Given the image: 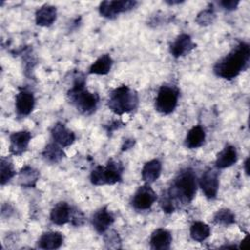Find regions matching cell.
Listing matches in <instances>:
<instances>
[{
	"mask_svg": "<svg viewBox=\"0 0 250 250\" xmlns=\"http://www.w3.org/2000/svg\"><path fill=\"white\" fill-rule=\"evenodd\" d=\"M250 47L246 42H239L229 54L220 59L214 65V73L224 79H233L248 67Z\"/></svg>",
	"mask_w": 250,
	"mask_h": 250,
	"instance_id": "1",
	"label": "cell"
},
{
	"mask_svg": "<svg viewBox=\"0 0 250 250\" xmlns=\"http://www.w3.org/2000/svg\"><path fill=\"white\" fill-rule=\"evenodd\" d=\"M197 190L196 175L190 168L179 172L172 186L164 191L177 208L180 204H188L194 198Z\"/></svg>",
	"mask_w": 250,
	"mask_h": 250,
	"instance_id": "2",
	"label": "cell"
},
{
	"mask_svg": "<svg viewBox=\"0 0 250 250\" xmlns=\"http://www.w3.org/2000/svg\"><path fill=\"white\" fill-rule=\"evenodd\" d=\"M85 85V77L83 75L76 76L73 86L67 92V97L69 103H71L80 113L90 115L97 109L100 99L98 94L89 92Z\"/></svg>",
	"mask_w": 250,
	"mask_h": 250,
	"instance_id": "3",
	"label": "cell"
},
{
	"mask_svg": "<svg viewBox=\"0 0 250 250\" xmlns=\"http://www.w3.org/2000/svg\"><path fill=\"white\" fill-rule=\"evenodd\" d=\"M139 105V96L136 91L126 85L115 88L107 101L108 108L115 114L122 115L135 110Z\"/></svg>",
	"mask_w": 250,
	"mask_h": 250,
	"instance_id": "4",
	"label": "cell"
},
{
	"mask_svg": "<svg viewBox=\"0 0 250 250\" xmlns=\"http://www.w3.org/2000/svg\"><path fill=\"white\" fill-rule=\"evenodd\" d=\"M124 167L119 160L109 159L105 166L99 165L93 169L90 180L93 185H114L122 180Z\"/></svg>",
	"mask_w": 250,
	"mask_h": 250,
	"instance_id": "5",
	"label": "cell"
},
{
	"mask_svg": "<svg viewBox=\"0 0 250 250\" xmlns=\"http://www.w3.org/2000/svg\"><path fill=\"white\" fill-rule=\"evenodd\" d=\"M179 90L171 85H163L159 88L155 98V109L162 114L172 113L179 100Z\"/></svg>",
	"mask_w": 250,
	"mask_h": 250,
	"instance_id": "6",
	"label": "cell"
},
{
	"mask_svg": "<svg viewBox=\"0 0 250 250\" xmlns=\"http://www.w3.org/2000/svg\"><path fill=\"white\" fill-rule=\"evenodd\" d=\"M138 2L135 0H121V1H103L100 4V15L106 19H114L119 14L131 11L137 6Z\"/></svg>",
	"mask_w": 250,
	"mask_h": 250,
	"instance_id": "7",
	"label": "cell"
},
{
	"mask_svg": "<svg viewBox=\"0 0 250 250\" xmlns=\"http://www.w3.org/2000/svg\"><path fill=\"white\" fill-rule=\"evenodd\" d=\"M157 200V195L149 184L146 183L145 185L139 187L135 194L132 197L131 204L132 206L139 211L148 210L153 203Z\"/></svg>",
	"mask_w": 250,
	"mask_h": 250,
	"instance_id": "8",
	"label": "cell"
},
{
	"mask_svg": "<svg viewBox=\"0 0 250 250\" xmlns=\"http://www.w3.org/2000/svg\"><path fill=\"white\" fill-rule=\"evenodd\" d=\"M199 187L208 199H214L219 189V172L213 168L205 170L199 179Z\"/></svg>",
	"mask_w": 250,
	"mask_h": 250,
	"instance_id": "9",
	"label": "cell"
},
{
	"mask_svg": "<svg viewBox=\"0 0 250 250\" xmlns=\"http://www.w3.org/2000/svg\"><path fill=\"white\" fill-rule=\"evenodd\" d=\"M35 105V98L32 92L28 90H21L16 96L15 108L19 117L29 115Z\"/></svg>",
	"mask_w": 250,
	"mask_h": 250,
	"instance_id": "10",
	"label": "cell"
},
{
	"mask_svg": "<svg viewBox=\"0 0 250 250\" xmlns=\"http://www.w3.org/2000/svg\"><path fill=\"white\" fill-rule=\"evenodd\" d=\"M31 133L28 131H18L10 135V153L16 156L21 155L26 151L31 140Z\"/></svg>",
	"mask_w": 250,
	"mask_h": 250,
	"instance_id": "11",
	"label": "cell"
},
{
	"mask_svg": "<svg viewBox=\"0 0 250 250\" xmlns=\"http://www.w3.org/2000/svg\"><path fill=\"white\" fill-rule=\"evenodd\" d=\"M195 44L192 42L190 35L187 33H182L174 40V42L170 45V54L174 58H180L190 53L192 49H194Z\"/></svg>",
	"mask_w": 250,
	"mask_h": 250,
	"instance_id": "12",
	"label": "cell"
},
{
	"mask_svg": "<svg viewBox=\"0 0 250 250\" xmlns=\"http://www.w3.org/2000/svg\"><path fill=\"white\" fill-rule=\"evenodd\" d=\"M51 135L55 143H57L59 146L62 147H66L70 145H72L75 141V134L65 127V125L62 122H57L52 130Z\"/></svg>",
	"mask_w": 250,
	"mask_h": 250,
	"instance_id": "13",
	"label": "cell"
},
{
	"mask_svg": "<svg viewBox=\"0 0 250 250\" xmlns=\"http://www.w3.org/2000/svg\"><path fill=\"white\" fill-rule=\"evenodd\" d=\"M114 222V217L108 211L107 206H104L96 211L92 217V225L99 233H104Z\"/></svg>",
	"mask_w": 250,
	"mask_h": 250,
	"instance_id": "14",
	"label": "cell"
},
{
	"mask_svg": "<svg viewBox=\"0 0 250 250\" xmlns=\"http://www.w3.org/2000/svg\"><path fill=\"white\" fill-rule=\"evenodd\" d=\"M71 213H72V208L66 202L61 201L57 203L51 210L50 220L55 225L62 226L70 222Z\"/></svg>",
	"mask_w": 250,
	"mask_h": 250,
	"instance_id": "15",
	"label": "cell"
},
{
	"mask_svg": "<svg viewBox=\"0 0 250 250\" xmlns=\"http://www.w3.org/2000/svg\"><path fill=\"white\" fill-rule=\"evenodd\" d=\"M172 243V234L169 230L165 229H155L149 239V244L151 249L154 250H167L170 248Z\"/></svg>",
	"mask_w": 250,
	"mask_h": 250,
	"instance_id": "16",
	"label": "cell"
},
{
	"mask_svg": "<svg viewBox=\"0 0 250 250\" xmlns=\"http://www.w3.org/2000/svg\"><path fill=\"white\" fill-rule=\"evenodd\" d=\"M236 161H237V151L235 146L231 145H227L217 154L215 165L218 169H224L233 165Z\"/></svg>",
	"mask_w": 250,
	"mask_h": 250,
	"instance_id": "17",
	"label": "cell"
},
{
	"mask_svg": "<svg viewBox=\"0 0 250 250\" xmlns=\"http://www.w3.org/2000/svg\"><path fill=\"white\" fill-rule=\"evenodd\" d=\"M57 19V8L53 5L45 4L35 13V21L40 26H50Z\"/></svg>",
	"mask_w": 250,
	"mask_h": 250,
	"instance_id": "18",
	"label": "cell"
},
{
	"mask_svg": "<svg viewBox=\"0 0 250 250\" xmlns=\"http://www.w3.org/2000/svg\"><path fill=\"white\" fill-rule=\"evenodd\" d=\"M63 242V235L59 231H48L43 233L38 239L37 246L45 250L58 249Z\"/></svg>",
	"mask_w": 250,
	"mask_h": 250,
	"instance_id": "19",
	"label": "cell"
},
{
	"mask_svg": "<svg viewBox=\"0 0 250 250\" xmlns=\"http://www.w3.org/2000/svg\"><path fill=\"white\" fill-rule=\"evenodd\" d=\"M206 134L204 129L200 125L193 126L187 134L185 139V145L187 147L193 149L200 147L205 142Z\"/></svg>",
	"mask_w": 250,
	"mask_h": 250,
	"instance_id": "20",
	"label": "cell"
},
{
	"mask_svg": "<svg viewBox=\"0 0 250 250\" xmlns=\"http://www.w3.org/2000/svg\"><path fill=\"white\" fill-rule=\"evenodd\" d=\"M162 164L158 159L147 161L142 169V179L147 184L155 182L161 174Z\"/></svg>",
	"mask_w": 250,
	"mask_h": 250,
	"instance_id": "21",
	"label": "cell"
},
{
	"mask_svg": "<svg viewBox=\"0 0 250 250\" xmlns=\"http://www.w3.org/2000/svg\"><path fill=\"white\" fill-rule=\"evenodd\" d=\"M39 171L31 166H24L19 173V183L22 188H34L39 179Z\"/></svg>",
	"mask_w": 250,
	"mask_h": 250,
	"instance_id": "22",
	"label": "cell"
},
{
	"mask_svg": "<svg viewBox=\"0 0 250 250\" xmlns=\"http://www.w3.org/2000/svg\"><path fill=\"white\" fill-rule=\"evenodd\" d=\"M112 63L113 61L108 54L102 55L95 61V62L92 63V65L89 68V73L98 75L107 74L111 69Z\"/></svg>",
	"mask_w": 250,
	"mask_h": 250,
	"instance_id": "23",
	"label": "cell"
},
{
	"mask_svg": "<svg viewBox=\"0 0 250 250\" xmlns=\"http://www.w3.org/2000/svg\"><path fill=\"white\" fill-rule=\"evenodd\" d=\"M42 156L49 163H58L64 157V152L61 146L54 142L48 144L45 146L42 152Z\"/></svg>",
	"mask_w": 250,
	"mask_h": 250,
	"instance_id": "24",
	"label": "cell"
},
{
	"mask_svg": "<svg viewBox=\"0 0 250 250\" xmlns=\"http://www.w3.org/2000/svg\"><path fill=\"white\" fill-rule=\"evenodd\" d=\"M189 234L190 237L197 242H202L206 238H208L211 234V229L210 227L200 221L194 222L189 229Z\"/></svg>",
	"mask_w": 250,
	"mask_h": 250,
	"instance_id": "25",
	"label": "cell"
},
{
	"mask_svg": "<svg viewBox=\"0 0 250 250\" xmlns=\"http://www.w3.org/2000/svg\"><path fill=\"white\" fill-rule=\"evenodd\" d=\"M0 171H1V185L4 186L6 183H8L15 175L16 170L14 168V165L12 161L8 158H1V164H0Z\"/></svg>",
	"mask_w": 250,
	"mask_h": 250,
	"instance_id": "26",
	"label": "cell"
},
{
	"mask_svg": "<svg viewBox=\"0 0 250 250\" xmlns=\"http://www.w3.org/2000/svg\"><path fill=\"white\" fill-rule=\"evenodd\" d=\"M213 221L216 224H220L223 226H229L235 223V216L229 209H220L218 210L214 217Z\"/></svg>",
	"mask_w": 250,
	"mask_h": 250,
	"instance_id": "27",
	"label": "cell"
},
{
	"mask_svg": "<svg viewBox=\"0 0 250 250\" xmlns=\"http://www.w3.org/2000/svg\"><path fill=\"white\" fill-rule=\"evenodd\" d=\"M216 19V14L214 12V9L212 7H209L207 9L202 10L201 12H199L195 18V21L199 24V25H209L211 23H213V21Z\"/></svg>",
	"mask_w": 250,
	"mask_h": 250,
	"instance_id": "28",
	"label": "cell"
},
{
	"mask_svg": "<svg viewBox=\"0 0 250 250\" xmlns=\"http://www.w3.org/2000/svg\"><path fill=\"white\" fill-rule=\"evenodd\" d=\"M104 233H105L104 243H105L106 247H108V248H119L120 247L121 239L116 231H114V230L107 231L106 230Z\"/></svg>",
	"mask_w": 250,
	"mask_h": 250,
	"instance_id": "29",
	"label": "cell"
},
{
	"mask_svg": "<svg viewBox=\"0 0 250 250\" xmlns=\"http://www.w3.org/2000/svg\"><path fill=\"white\" fill-rule=\"evenodd\" d=\"M70 222L74 226H81L85 222V217L81 211H79L76 208H72V213H71V219Z\"/></svg>",
	"mask_w": 250,
	"mask_h": 250,
	"instance_id": "30",
	"label": "cell"
},
{
	"mask_svg": "<svg viewBox=\"0 0 250 250\" xmlns=\"http://www.w3.org/2000/svg\"><path fill=\"white\" fill-rule=\"evenodd\" d=\"M239 4L238 0H223L219 2V5L228 11H233Z\"/></svg>",
	"mask_w": 250,
	"mask_h": 250,
	"instance_id": "31",
	"label": "cell"
},
{
	"mask_svg": "<svg viewBox=\"0 0 250 250\" xmlns=\"http://www.w3.org/2000/svg\"><path fill=\"white\" fill-rule=\"evenodd\" d=\"M135 144V140L134 139H127L126 141H124L123 146H122V151L127 150L129 148H131Z\"/></svg>",
	"mask_w": 250,
	"mask_h": 250,
	"instance_id": "32",
	"label": "cell"
},
{
	"mask_svg": "<svg viewBox=\"0 0 250 250\" xmlns=\"http://www.w3.org/2000/svg\"><path fill=\"white\" fill-rule=\"evenodd\" d=\"M248 166H249V157H248V158H246V160H245V162H244V169H245V172H246V174H247V175L249 174Z\"/></svg>",
	"mask_w": 250,
	"mask_h": 250,
	"instance_id": "33",
	"label": "cell"
},
{
	"mask_svg": "<svg viewBox=\"0 0 250 250\" xmlns=\"http://www.w3.org/2000/svg\"><path fill=\"white\" fill-rule=\"evenodd\" d=\"M165 2L167 4H169V5H175V4H180V3L184 2V1H180V0H178V1H169V0H166Z\"/></svg>",
	"mask_w": 250,
	"mask_h": 250,
	"instance_id": "34",
	"label": "cell"
}]
</instances>
